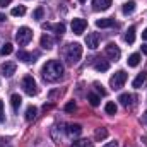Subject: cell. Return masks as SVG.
Wrapping results in <instances>:
<instances>
[{
	"instance_id": "cell-1",
	"label": "cell",
	"mask_w": 147,
	"mask_h": 147,
	"mask_svg": "<svg viewBox=\"0 0 147 147\" xmlns=\"http://www.w3.org/2000/svg\"><path fill=\"white\" fill-rule=\"evenodd\" d=\"M63 70L65 69L58 60H48L45 63V67L41 69V75L48 82H57V80H60L63 77Z\"/></svg>"
},
{
	"instance_id": "cell-2",
	"label": "cell",
	"mask_w": 147,
	"mask_h": 147,
	"mask_svg": "<svg viewBox=\"0 0 147 147\" xmlns=\"http://www.w3.org/2000/svg\"><path fill=\"white\" fill-rule=\"evenodd\" d=\"M80 57H82V46H80L79 43H70V45L65 46V50H63V58L67 60L69 65H75V63L80 60Z\"/></svg>"
},
{
	"instance_id": "cell-3",
	"label": "cell",
	"mask_w": 147,
	"mask_h": 147,
	"mask_svg": "<svg viewBox=\"0 0 147 147\" xmlns=\"http://www.w3.org/2000/svg\"><path fill=\"white\" fill-rule=\"evenodd\" d=\"M31 39H33V31H31L28 26H22V28L17 29V33H16V41H17L21 46H26Z\"/></svg>"
},
{
	"instance_id": "cell-4",
	"label": "cell",
	"mask_w": 147,
	"mask_h": 147,
	"mask_svg": "<svg viewBox=\"0 0 147 147\" xmlns=\"http://www.w3.org/2000/svg\"><path fill=\"white\" fill-rule=\"evenodd\" d=\"M125 82H127V72L125 70H118L115 75H111V79H110V86H111V89H115V91L121 89Z\"/></svg>"
},
{
	"instance_id": "cell-5",
	"label": "cell",
	"mask_w": 147,
	"mask_h": 147,
	"mask_svg": "<svg viewBox=\"0 0 147 147\" xmlns=\"http://www.w3.org/2000/svg\"><path fill=\"white\" fill-rule=\"evenodd\" d=\"M22 89L28 96H34L38 92V87H36V80L33 79V75H26L22 79Z\"/></svg>"
},
{
	"instance_id": "cell-6",
	"label": "cell",
	"mask_w": 147,
	"mask_h": 147,
	"mask_svg": "<svg viewBox=\"0 0 147 147\" xmlns=\"http://www.w3.org/2000/svg\"><path fill=\"white\" fill-rule=\"evenodd\" d=\"M105 53H106V57L108 58H111V60H120V57H121V51H120V48L116 46V45H113V43H110L106 48H105Z\"/></svg>"
},
{
	"instance_id": "cell-7",
	"label": "cell",
	"mask_w": 147,
	"mask_h": 147,
	"mask_svg": "<svg viewBox=\"0 0 147 147\" xmlns=\"http://www.w3.org/2000/svg\"><path fill=\"white\" fill-rule=\"evenodd\" d=\"M86 28H87V21H86V19L77 17V19H74V21H72V31H74V34H82V33L86 31Z\"/></svg>"
},
{
	"instance_id": "cell-8",
	"label": "cell",
	"mask_w": 147,
	"mask_h": 147,
	"mask_svg": "<svg viewBox=\"0 0 147 147\" xmlns=\"http://www.w3.org/2000/svg\"><path fill=\"white\" fill-rule=\"evenodd\" d=\"M43 29L46 31H55L58 36H62L65 33V24L63 22H58V24H51V22H43Z\"/></svg>"
},
{
	"instance_id": "cell-9",
	"label": "cell",
	"mask_w": 147,
	"mask_h": 147,
	"mask_svg": "<svg viewBox=\"0 0 147 147\" xmlns=\"http://www.w3.org/2000/svg\"><path fill=\"white\" fill-rule=\"evenodd\" d=\"M118 101H120V105H121L125 110H130V108L134 106V96H132V94H128V92H125V94H120Z\"/></svg>"
},
{
	"instance_id": "cell-10",
	"label": "cell",
	"mask_w": 147,
	"mask_h": 147,
	"mask_svg": "<svg viewBox=\"0 0 147 147\" xmlns=\"http://www.w3.org/2000/svg\"><path fill=\"white\" fill-rule=\"evenodd\" d=\"M86 45L91 48V50H96L99 46V34L98 33H91L86 36Z\"/></svg>"
},
{
	"instance_id": "cell-11",
	"label": "cell",
	"mask_w": 147,
	"mask_h": 147,
	"mask_svg": "<svg viewBox=\"0 0 147 147\" xmlns=\"http://www.w3.org/2000/svg\"><path fill=\"white\" fill-rule=\"evenodd\" d=\"M38 55L34 53H29V51H24V50H21L19 53H17V60H21V62H24V63H31V62H34V58H36Z\"/></svg>"
},
{
	"instance_id": "cell-12",
	"label": "cell",
	"mask_w": 147,
	"mask_h": 147,
	"mask_svg": "<svg viewBox=\"0 0 147 147\" xmlns=\"http://www.w3.org/2000/svg\"><path fill=\"white\" fill-rule=\"evenodd\" d=\"M113 0H92V9L94 10H108L111 7Z\"/></svg>"
},
{
	"instance_id": "cell-13",
	"label": "cell",
	"mask_w": 147,
	"mask_h": 147,
	"mask_svg": "<svg viewBox=\"0 0 147 147\" xmlns=\"http://www.w3.org/2000/svg\"><path fill=\"white\" fill-rule=\"evenodd\" d=\"M16 74V63H12V62H5L3 65H2V75H5V77H12Z\"/></svg>"
},
{
	"instance_id": "cell-14",
	"label": "cell",
	"mask_w": 147,
	"mask_h": 147,
	"mask_svg": "<svg viewBox=\"0 0 147 147\" xmlns=\"http://www.w3.org/2000/svg\"><path fill=\"white\" fill-rule=\"evenodd\" d=\"M67 134H69L70 137H79V135L82 134V127H80L79 123H70L69 128H67Z\"/></svg>"
},
{
	"instance_id": "cell-15",
	"label": "cell",
	"mask_w": 147,
	"mask_h": 147,
	"mask_svg": "<svg viewBox=\"0 0 147 147\" xmlns=\"http://www.w3.org/2000/svg\"><path fill=\"white\" fill-rule=\"evenodd\" d=\"M53 45H55V39L50 36V34H43V36H41V46H43L45 50L53 48Z\"/></svg>"
},
{
	"instance_id": "cell-16",
	"label": "cell",
	"mask_w": 147,
	"mask_h": 147,
	"mask_svg": "<svg viewBox=\"0 0 147 147\" xmlns=\"http://www.w3.org/2000/svg\"><path fill=\"white\" fill-rule=\"evenodd\" d=\"M146 80H147V74H146V72H142V74H139V75L134 79L132 86H134L135 89H139V87H142V86L146 84Z\"/></svg>"
},
{
	"instance_id": "cell-17",
	"label": "cell",
	"mask_w": 147,
	"mask_h": 147,
	"mask_svg": "<svg viewBox=\"0 0 147 147\" xmlns=\"http://www.w3.org/2000/svg\"><path fill=\"white\" fill-rule=\"evenodd\" d=\"M135 7H137V3H135L134 0H130V2H127V3H123L121 10H123V14H125V16H130V14H134Z\"/></svg>"
},
{
	"instance_id": "cell-18",
	"label": "cell",
	"mask_w": 147,
	"mask_h": 147,
	"mask_svg": "<svg viewBox=\"0 0 147 147\" xmlns=\"http://www.w3.org/2000/svg\"><path fill=\"white\" fill-rule=\"evenodd\" d=\"M113 24H115V21L110 19V17H105V19H98V21H96V26L101 28V29H105V28H111Z\"/></svg>"
},
{
	"instance_id": "cell-19",
	"label": "cell",
	"mask_w": 147,
	"mask_h": 147,
	"mask_svg": "<svg viewBox=\"0 0 147 147\" xmlns=\"http://www.w3.org/2000/svg\"><path fill=\"white\" fill-rule=\"evenodd\" d=\"M127 63H128V67H137V65L140 63V53H132V55L128 57Z\"/></svg>"
},
{
	"instance_id": "cell-20",
	"label": "cell",
	"mask_w": 147,
	"mask_h": 147,
	"mask_svg": "<svg viewBox=\"0 0 147 147\" xmlns=\"http://www.w3.org/2000/svg\"><path fill=\"white\" fill-rule=\"evenodd\" d=\"M21 103H22V98L19 96V94H12V98H10V105H12V110L17 111L21 108Z\"/></svg>"
},
{
	"instance_id": "cell-21",
	"label": "cell",
	"mask_w": 147,
	"mask_h": 147,
	"mask_svg": "<svg viewBox=\"0 0 147 147\" xmlns=\"http://www.w3.org/2000/svg\"><path fill=\"white\" fill-rule=\"evenodd\" d=\"M36 116H38V108L36 106H28V110H26V120H28V121H33Z\"/></svg>"
},
{
	"instance_id": "cell-22",
	"label": "cell",
	"mask_w": 147,
	"mask_h": 147,
	"mask_svg": "<svg viewBox=\"0 0 147 147\" xmlns=\"http://www.w3.org/2000/svg\"><path fill=\"white\" fill-rule=\"evenodd\" d=\"M125 41H127L128 45H132V43L135 41V26H130V28H128V31L125 33Z\"/></svg>"
},
{
	"instance_id": "cell-23",
	"label": "cell",
	"mask_w": 147,
	"mask_h": 147,
	"mask_svg": "<svg viewBox=\"0 0 147 147\" xmlns=\"http://www.w3.org/2000/svg\"><path fill=\"white\" fill-rule=\"evenodd\" d=\"M94 69H96L98 72H106V70L110 69V63H108L106 60H99V62H96Z\"/></svg>"
},
{
	"instance_id": "cell-24",
	"label": "cell",
	"mask_w": 147,
	"mask_h": 147,
	"mask_svg": "<svg viewBox=\"0 0 147 147\" xmlns=\"http://www.w3.org/2000/svg\"><path fill=\"white\" fill-rule=\"evenodd\" d=\"M87 101L91 103V106H98L101 99H99L98 94H94V92H87Z\"/></svg>"
},
{
	"instance_id": "cell-25",
	"label": "cell",
	"mask_w": 147,
	"mask_h": 147,
	"mask_svg": "<svg viewBox=\"0 0 147 147\" xmlns=\"http://www.w3.org/2000/svg\"><path fill=\"white\" fill-rule=\"evenodd\" d=\"M10 14H12V16H16V17H21V16H24V14H26V7H24V5L14 7V9L10 10Z\"/></svg>"
},
{
	"instance_id": "cell-26",
	"label": "cell",
	"mask_w": 147,
	"mask_h": 147,
	"mask_svg": "<svg viewBox=\"0 0 147 147\" xmlns=\"http://www.w3.org/2000/svg\"><path fill=\"white\" fill-rule=\"evenodd\" d=\"M12 51H14V46H12L10 43H5V45L0 48V55H2V57H5V55H10Z\"/></svg>"
},
{
	"instance_id": "cell-27",
	"label": "cell",
	"mask_w": 147,
	"mask_h": 147,
	"mask_svg": "<svg viewBox=\"0 0 147 147\" xmlns=\"http://www.w3.org/2000/svg\"><path fill=\"white\" fill-rule=\"evenodd\" d=\"M94 137H96V140H105L108 137V130L106 128H98L96 134H94Z\"/></svg>"
},
{
	"instance_id": "cell-28",
	"label": "cell",
	"mask_w": 147,
	"mask_h": 147,
	"mask_svg": "<svg viewBox=\"0 0 147 147\" xmlns=\"http://www.w3.org/2000/svg\"><path fill=\"white\" fill-rule=\"evenodd\" d=\"M116 110H118V108H116V105H115V103H106V106H105V111H106V113H108V115H116Z\"/></svg>"
},
{
	"instance_id": "cell-29",
	"label": "cell",
	"mask_w": 147,
	"mask_h": 147,
	"mask_svg": "<svg viewBox=\"0 0 147 147\" xmlns=\"http://www.w3.org/2000/svg\"><path fill=\"white\" fill-rule=\"evenodd\" d=\"M74 147H92V142H89V140H75L74 142Z\"/></svg>"
},
{
	"instance_id": "cell-30",
	"label": "cell",
	"mask_w": 147,
	"mask_h": 147,
	"mask_svg": "<svg viewBox=\"0 0 147 147\" xmlns=\"http://www.w3.org/2000/svg\"><path fill=\"white\" fill-rule=\"evenodd\" d=\"M92 86H94V89H96V91H98L101 96H106V89L103 87V84H99V82H94Z\"/></svg>"
},
{
	"instance_id": "cell-31",
	"label": "cell",
	"mask_w": 147,
	"mask_h": 147,
	"mask_svg": "<svg viewBox=\"0 0 147 147\" xmlns=\"http://www.w3.org/2000/svg\"><path fill=\"white\" fill-rule=\"evenodd\" d=\"M43 14H45V10H43V7H38L36 10L33 12V17H34V19H43Z\"/></svg>"
},
{
	"instance_id": "cell-32",
	"label": "cell",
	"mask_w": 147,
	"mask_h": 147,
	"mask_svg": "<svg viewBox=\"0 0 147 147\" xmlns=\"http://www.w3.org/2000/svg\"><path fill=\"white\" fill-rule=\"evenodd\" d=\"M75 110H77V106H75L74 101H70V103L65 105V111H67V113H72V111H75Z\"/></svg>"
},
{
	"instance_id": "cell-33",
	"label": "cell",
	"mask_w": 147,
	"mask_h": 147,
	"mask_svg": "<svg viewBox=\"0 0 147 147\" xmlns=\"http://www.w3.org/2000/svg\"><path fill=\"white\" fill-rule=\"evenodd\" d=\"M5 121V111H3V103L0 101V123Z\"/></svg>"
},
{
	"instance_id": "cell-34",
	"label": "cell",
	"mask_w": 147,
	"mask_h": 147,
	"mask_svg": "<svg viewBox=\"0 0 147 147\" xmlns=\"http://www.w3.org/2000/svg\"><path fill=\"white\" fill-rule=\"evenodd\" d=\"M12 0H0V7H5V5H9Z\"/></svg>"
},
{
	"instance_id": "cell-35",
	"label": "cell",
	"mask_w": 147,
	"mask_h": 147,
	"mask_svg": "<svg viewBox=\"0 0 147 147\" xmlns=\"http://www.w3.org/2000/svg\"><path fill=\"white\" fill-rule=\"evenodd\" d=\"M105 147H118V144L116 142H110V144H106Z\"/></svg>"
},
{
	"instance_id": "cell-36",
	"label": "cell",
	"mask_w": 147,
	"mask_h": 147,
	"mask_svg": "<svg viewBox=\"0 0 147 147\" xmlns=\"http://www.w3.org/2000/svg\"><path fill=\"white\" fill-rule=\"evenodd\" d=\"M142 53L147 55V43H146V45H142Z\"/></svg>"
},
{
	"instance_id": "cell-37",
	"label": "cell",
	"mask_w": 147,
	"mask_h": 147,
	"mask_svg": "<svg viewBox=\"0 0 147 147\" xmlns=\"http://www.w3.org/2000/svg\"><path fill=\"white\" fill-rule=\"evenodd\" d=\"M142 38H144V39H146V41H147V28H146V29H144V33H142Z\"/></svg>"
},
{
	"instance_id": "cell-38",
	"label": "cell",
	"mask_w": 147,
	"mask_h": 147,
	"mask_svg": "<svg viewBox=\"0 0 147 147\" xmlns=\"http://www.w3.org/2000/svg\"><path fill=\"white\" fill-rule=\"evenodd\" d=\"M5 19H7V17H5V16H3V14H0V22H3V21H5Z\"/></svg>"
},
{
	"instance_id": "cell-39",
	"label": "cell",
	"mask_w": 147,
	"mask_h": 147,
	"mask_svg": "<svg viewBox=\"0 0 147 147\" xmlns=\"http://www.w3.org/2000/svg\"><path fill=\"white\" fill-rule=\"evenodd\" d=\"M79 2H80V3H84V2H86V0H79Z\"/></svg>"
},
{
	"instance_id": "cell-40",
	"label": "cell",
	"mask_w": 147,
	"mask_h": 147,
	"mask_svg": "<svg viewBox=\"0 0 147 147\" xmlns=\"http://www.w3.org/2000/svg\"><path fill=\"white\" fill-rule=\"evenodd\" d=\"M146 121H147V111H146Z\"/></svg>"
}]
</instances>
